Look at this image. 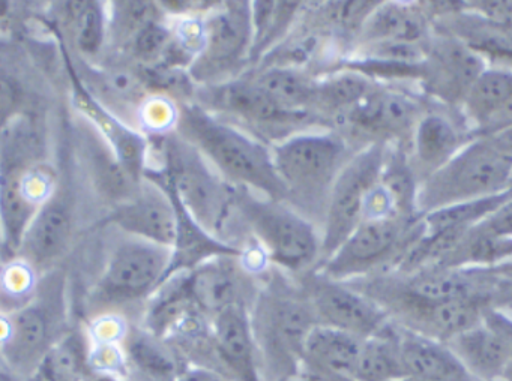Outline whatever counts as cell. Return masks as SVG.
Returning <instances> with one entry per match:
<instances>
[{
	"label": "cell",
	"instance_id": "cell-12",
	"mask_svg": "<svg viewBox=\"0 0 512 381\" xmlns=\"http://www.w3.org/2000/svg\"><path fill=\"white\" fill-rule=\"evenodd\" d=\"M302 290L323 326L368 339L391 321L388 312L376 300L349 282L334 281L317 270L305 276Z\"/></svg>",
	"mask_w": 512,
	"mask_h": 381
},
{
	"label": "cell",
	"instance_id": "cell-30",
	"mask_svg": "<svg viewBox=\"0 0 512 381\" xmlns=\"http://www.w3.org/2000/svg\"><path fill=\"white\" fill-rule=\"evenodd\" d=\"M512 98V71L488 66L464 99L461 113L473 137L481 134Z\"/></svg>",
	"mask_w": 512,
	"mask_h": 381
},
{
	"label": "cell",
	"instance_id": "cell-47",
	"mask_svg": "<svg viewBox=\"0 0 512 381\" xmlns=\"http://www.w3.org/2000/svg\"><path fill=\"white\" fill-rule=\"evenodd\" d=\"M316 378L317 381H358L353 375L349 374H334V372H322V374H310Z\"/></svg>",
	"mask_w": 512,
	"mask_h": 381
},
{
	"label": "cell",
	"instance_id": "cell-49",
	"mask_svg": "<svg viewBox=\"0 0 512 381\" xmlns=\"http://www.w3.org/2000/svg\"><path fill=\"white\" fill-rule=\"evenodd\" d=\"M293 381H317V380H316V378L313 377V375L307 374V372H302V374L299 375V377Z\"/></svg>",
	"mask_w": 512,
	"mask_h": 381
},
{
	"label": "cell",
	"instance_id": "cell-19",
	"mask_svg": "<svg viewBox=\"0 0 512 381\" xmlns=\"http://www.w3.org/2000/svg\"><path fill=\"white\" fill-rule=\"evenodd\" d=\"M74 102L85 119L100 132L101 137L112 147L116 158L122 167L128 171L137 182L145 179L149 167V140L143 132L127 125L121 116L112 113L88 87L80 83V78L74 77Z\"/></svg>",
	"mask_w": 512,
	"mask_h": 381
},
{
	"label": "cell",
	"instance_id": "cell-17",
	"mask_svg": "<svg viewBox=\"0 0 512 381\" xmlns=\"http://www.w3.org/2000/svg\"><path fill=\"white\" fill-rule=\"evenodd\" d=\"M188 288L197 308L209 320L230 306L251 308L259 290L241 257H217L187 272Z\"/></svg>",
	"mask_w": 512,
	"mask_h": 381
},
{
	"label": "cell",
	"instance_id": "cell-7",
	"mask_svg": "<svg viewBox=\"0 0 512 381\" xmlns=\"http://www.w3.org/2000/svg\"><path fill=\"white\" fill-rule=\"evenodd\" d=\"M199 98L205 110L244 131L250 129L251 135L269 146L310 131V126L328 125L319 114L283 107L253 75L203 86Z\"/></svg>",
	"mask_w": 512,
	"mask_h": 381
},
{
	"label": "cell",
	"instance_id": "cell-8",
	"mask_svg": "<svg viewBox=\"0 0 512 381\" xmlns=\"http://www.w3.org/2000/svg\"><path fill=\"white\" fill-rule=\"evenodd\" d=\"M422 233V219L415 224L400 218L364 219L316 270L334 281L350 282L367 278L391 263L397 269L404 254Z\"/></svg>",
	"mask_w": 512,
	"mask_h": 381
},
{
	"label": "cell",
	"instance_id": "cell-45",
	"mask_svg": "<svg viewBox=\"0 0 512 381\" xmlns=\"http://www.w3.org/2000/svg\"><path fill=\"white\" fill-rule=\"evenodd\" d=\"M509 126H512V98L509 99L508 104L496 114V117L491 120L490 125H488L481 134L476 135V137L496 134V132L502 131V129L509 128Z\"/></svg>",
	"mask_w": 512,
	"mask_h": 381
},
{
	"label": "cell",
	"instance_id": "cell-10",
	"mask_svg": "<svg viewBox=\"0 0 512 381\" xmlns=\"http://www.w3.org/2000/svg\"><path fill=\"white\" fill-rule=\"evenodd\" d=\"M205 17L206 44L190 68L199 83L218 84L232 80L230 74L245 60L253 47V11L250 2H227L215 6Z\"/></svg>",
	"mask_w": 512,
	"mask_h": 381
},
{
	"label": "cell",
	"instance_id": "cell-42",
	"mask_svg": "<svg viewBox=\"0 0 512 381\" xmlns=\"http://www.w3.org/2000/svg\"><path fill=\"white\" fill-rule=\"evenodd\" d=\"M481 233L494 237H511L512 239V200L500 207L494 215L485 219L482 224L475 227Z\"/></svg>",
	"mask_w": 512,
	"mask_h": 381
},
{
	"label": "cell",
	"instance_id": "cell-1",
	"mask_svg": "<svg viewBox=\"0 0 512 381\" xmlns=\"http://www.w3.org/2000/svg\"><path fill=\"white\" fill-rule=\"evenodd\" d=\"M175 132L196 147L230 185L286 203V189L275 171L271 146L265 141L197 102L179 105Z\"/></svg>",
	"mask_w": 512,
	"mask_h": 381
},
{
	"label": "cell",
	"instance_id": "cell-3",
	"mask_svg": "<svg viewBox=\"0 0 512 381\" xmlns=\"http://www.w3.org/2000/svg\"><path fill=\"white\" fill-rule=\"evenodd\" d=\"M263 381H293L304 372L302 356L311 330L319 324L304 290L269 282L251 306Z\"/></svg>",
	"mask_w": 512,
	"mask_h": 381
},
{
	"label": "cell",
	"instance_id": "cell-43",
	"mask_svg": "<svg viewBox=\"0 0 512 381\" xmlns=\"http://www.w3.org/2000/svg\"><path fill=\"white\" fill-rule=\"evenodd\" d=\"M470 6L472 11L512 32V2H475Z\"/></svg>",
	"mask_w": 512,
	"mask_h": 381
},
{
	"label": "cell",
	"instance_id": "cell-24",
	"mask_svg": "<svg viewBox=\"0 0 512 381\" xmlns=\"http://www.w3.org/2000/svg\"><path fill=\"white\" fill-rule=\"evenodd\" d=\"M427 9L407 3H380L365 21L359 41L362 45L383 42L427 45L434 32Z\"/></svg>",
	"mask_w": 512,
	"mask_h": 381
},
{
	"label": "cell",
	"instance_id": "cell-37",
	"mask_svg": "<svg viewBox=\"0 0 512 381\" xmlns=\"http://www.w3.org/2000/svg\"><path fill=\"white\" fill-rule=\"evenodd\" d=\"M73 30L80 53L86 57L98 56L109 39V14L103 3H74Z\"/></svg>",
	"mask_w": 512,
	"mask_h": 381
},
{
	"label": "cell",
	"instance_id": "cell-38",
	"mask_svg": "<svg viewBox=\"0 0 512 381\" xmlns=\"http://www.w3.org/2000/svg\"><path fill=\"white\" fill-rule=\"evenodd\" d=\"M109 14V39L128 47L134 36L142 32L148 24L161 20L163 8L160 3L116 2Z\"/></svg>",
	"mask_w": 512,
	"mask_h": 381
},
{
	"label": "cell",
	"instance_id": "cell-26",
	"mask_svg": "<svg viewBox=\"0 0 512 381\" xmlns=\"http://www.w3.org/2000/svg\"><path fill=\"white\" fill-rule=\"evenodd\" d=\"M364 339L334 327L317 324L304 345L302 368L307 374L355 372Z\"/></svg>",
	"mask_w": 512,
	"mask_h": 381
},
{
	"label": "cell",
	"instance_id": "cell-28",
	"mask_svg": "<svg viewBox=\"0 0 512 381\" xmlns=\"http://www.w3.org/2000/svg\"><path fill=\"white\" fill-rule=\"evenodd\" d=\"M373 78L356 69L343 68L317 78L314 111L331 126V120L352 111L376 90Z\"/></svg>",
	"mask_w": 512,
	"mask_h": 381
},
{
	"label": "cell",
	"instance_id": "cell-35",
	"mask_svg": "<svg viewBox=\"0 0 512 381\" xmlns=\"http://www.w3.org/2000/svg\"><path fill=\"white\" fill-rule=\"evenodd\" d=\"M302 3L299 2H251L253 11V47L250 62L265 59L290 33Z\"/></svg>",
	"mask_w": 512,
	"mask_h": 381
},
{
	"label": "cell",
	"instance_id": "cell-21",
	"mask_svg": "<svg viewBox=\"0 0 512 381\" xmlns=\"http://www.w3.org/2000/svg\"><path fill=\"white\" fill-rule=\"evenodd\" d=\"M436 29L469 45L491 68L512 71V32L469 8L446 9L433 18Z\"/></svg>",
	"mask_w": 512,
	"mask_h": 381
},
{
	"label": "cell",
	"instance_id": "cell-31",
	"mask_svg": "<svg viewBox=\"0 0 512 381\" xmlns=\"http://www.w3.org/2000/svg\"><path fill=\"white\" fill-rule=\"evenodd\" d=\"M353 377L358 381H400L406 378L401 359L400 326L389 321L379 333L364 339Z\"/></svg>",
	"mask_w": 512,
	"mask_h": 381
},
{
	"label": "cell",
	"instance_id": "cell-18",
	"mask_svg": "<svg viewBox=\"0 0 512 381\" xmlns=\"http://www.w3.org/2000/svg\"><path fill=\"white\" fill-rule=\"evenodd\" d=\"M212 348L235 381H263L251 308L230 306L211 320Z\"/></svg>",
	"mask_w": 512,
	"mask_h": 381
},
{
	"label": "cell",
	"instance_id": "cell-39",
	"mask_svg": "<svg viewBox=\"0 0 512 381\" xmlns=\"http://www.w3.org/2000/svg\"><path fill=\"white\" fill-rule=\"evenodd\" d=\"M172 42V21L161 18L137 33L128 44L127 50L136 62L142 63L146 68H157L166 57Z\"/></svg>",
	"mask_w": 512,
	"mask_h": 381
},
{
	"label": "cell",
	"instance_id": "cell-5",
	"mask_svg": "<svg viewBox=\"0 0 512 381\" xmlns=\"http://www.w3.org/2000/svg\"><path fill=\"white\" fill-rule=\"evenodd\" d=\"M235 213L265 249L269 261L290 273L310 272L322 261V231L287 203L236 188Z\"/></svg>",
	"mask_w": 512,
	"mask_h": 381
},
{
	"label": "cell",
	"instance_id": "cell-36",
	"mask_svg": "<svg viewBox=\"0 0 512 381\" xmlns=\"http://www.w3.org/2000/svg\"><path fill=\"white\" fill-rule=\"evenodd\" d=\"M253 78L283 107L293 111L316 113L314 104H316L317 78L308 74L307 69L271 66V68L260 69Z\"/></svg>",
	"mask_w": 512,
	"mask_h": 381
},
{
	"label": "cell",
	"instance_id": "cell-14",
	"mask_svg": "<svg viewBox=\"0 0 512 381\" xmlns=\"http://www.w3.org/2000/svg\"><path fill=\"white\" fill-rule=\"evenodd\" d=\"M422 114L418 102L406 93L376 87L362 104L338 117L334 123L340 126V134L346 131L350 135L368 137L371 143L383 141L406 146L407 141L410 146Z\"/></svg>",
	"mask_w": 512,
	"mask_h": 381
},
{
	"label": "cell",
	"instance_id": "cell-41",
	"mask_svg": "<svg viewBox=\"0 0 512 381\" xmlns=\"http://www.w3.org/2000/svg\"><path fill=\"white\" fill-rule=\"evenodd\" d=\"M4 293L5 296L20 299L28 296L35 287L34 269L28 261H11L5 264L4 269Z\"/></svg>",
	"mask_w": 512,
	"mask_h": 381
},
{
	"label": "cell",
	"instance_id": "cell-25",
	"mask_svg": "<svg viewBox=\"0 0 512 381\" xmlns=\"http://www.w3.org/2000/svg\"><path fill=\"white\" fill-rule=\"evenodd\" d=\"M400 347L406 377L443 381L475 380L445 342L400 326Z\"/></svg>",
	"mask_w": 512,
	"mask_h": 381
},
{
	"label": "cell",
	"instance_id": "cell-23",
	"mask_svg": "<svg viewBox=\"0 0 512 381\" xmlns=\"http://www.w3.org/2000/svg\"><path fill=\"white\" fill-rule=\"evenodd\" d=\"M449 348L478 381H502L512 362V347L499 330L485 323L466 330L448 342Z\"/></svg>",
	"mask_w": 512,
	"mask_h": 381
},
{
	"label": "cell",
	"instance_id": "cell-15",
	"mask_svg": "<svg viewBox=\"0 0 512 381\" xmlns=\"http://www.w3.org/2000/svg\"><path fill=\"white\" fill-rule=\"evenodd\" d=\"M55 309L46 300L35 299L4 312L2 354L8 368L28 378L47 351L56 344Z\"/></svg>",
	"mask_w": 512,
	"mask_h": 381
},
{
	"label": "cell",
	"instance_id": "cell-20",
	"mask_svg": "<svg viewBox=\"0 0 512 381\" xmlns=\"http://www.w3.org/2000/svg\"><path fill=\"white\" fill-rule=\"evenodd\" d=\"M472 138V131L461 128L449 114L425 111L413 131L409 150L419 182L451 161Z\"/></svg>",
	"mask_w": 512,
	"mask_h": 381
},
{
	"label": "cell",
	"instance_id": "cell-2",
	"mask_svg": "<svg viewBox=\"0 0 512 381\" xmlns=\"http://www.w3.org/2000/svg\"><path fill=\"white\" fill-rule=\"evenodd\" d=\"M286 203L314 224L323 225L332 188L353 153L335 129L298 132L271 146Z\"/></svg>",
	"mask_w": 512,
	"mask_h": 381
},
{
	"label": "cell",
	"instance_id": "cell-6",
	"mask_svg": "<svg viewBox=\"0 0 512 381\" xmlns=\"http://www.w3.org/2000/svg\"><path fill=\"white\" fill-rule=\"evenodd\" d=\"M512 186V155L487 137H473L451 161L419 185L421 219L434 210L479 200Z\"/></svg>",
	"mask_w": 512,
	"mask_h": 381
},
{
	"label": "cell",
	"instance_id": "cell-46",
	"mask_svg": "<svg viewBox=\"0 0 512 381\" xmlns=\"http://www.w3.org/2000/svg\"><path fill=\"white\" fill-rule=\"evenodd\" d=\"M485 137H487L494 146L512 155V126L502 129V131L496 132V134L485 135Z\"/></svg>",
	"mask_w": 512,
	"mask_h": 381
},
{
	"label": "cell",
	"instance_id": "cell-9",
	"mask_svg": "<svg viewBox=\"0 0 512 381\" xmlns=\"http://www.w3.org/2000/svg\"><path fill=\"white\" fill-rule=\"evenodd\" d=\"M389 143L377 141L353 153L332 188L322 225V261L328 260L364 219L371 189L379 183ZM319 264V266H320Z\"/></svg>",
	"mask_w": 512,
	"mask_h": 381
},
{
	"label": "cell",
	"instance_id": "cell-27",
	"mask_svg": "<svg viewBox=\"0 0 512 381\" xmlns=\"http://www.w3.org/2000/svg\"><path fill=\"white\" fill-rule=\"evenodd\" d=\"M124 350L128 363L127 377L137 375L143 381H176L185 369L178 354L166 341L152 335L145 327L128 329Z\"/></svg>",
	"mask_w": 512,
	"mask_h": 381
},
{
	"label": "cell",
	"instance_id": "cell-4",
	"mask_svg": "<svg viewBox=\"0 0 512 381\" xmlns=\"http://www.w3.org/2000/svg\"><path fill=\"white\" fill-rule=\"evenodd\" d=\"M158 138L161 167L148 168L145 176L170 186L193 218L223 239L227 222L235 213L236 186L230 185L196 147L175 131Z\"/></svg>",
	"mask_w": 512,
	"mask_h": 381
},
{
	"label": "cell",
	"instance_id": "cell-22",
	"mask_svg": "<svg viewBox=\"0 0 512 381\" xmlns=\"http://www.w3.org/2000/svg\"><path fill=\"white\" fill-rule=\"evenodd\" d=\"M73 207L64 194H52L28 228L20 254L31 264H44L64 255L73 237Z\"/></svg>",
	"mask_w": 512,
	"mask_h": 381
},
{
	"label": "cell",
	"instance_id": "cell-44",
	"mask_svg": "<svg viewBox=\"0 0 512 381\" xmlns=\"http://www.w3.org/2000/svg\"><path fill=\"white\" fill-rule=\"evenodd\" d=\"M176 381H235L227 374L209 366H190L185 368Z\"/></svg>",
	"mask_w": 512,
	"mask_h": 381
},
{
	"label": "cell",
	"instance_id": "cell-48",
	"mask_svg": "<svg viewBox=\"0 0 512 381\" xmlns=\"http://www.w3.org/2000/svg\"><path fill=\"white\" fill-rule=\"evenodd\" d=\"M86 381H122L121 378L113 377V375L94 374L89 371L88 378Z\"/></svg>",
	"mask_w": 512,
	"mask_h": 381
},
{
	"label": "cell",
	"instance_id": "cell-34",
	"mask_svg": "<svg viewBox=\"0 0 512 381\" xmlns=\"http://www.w3.org/2000/svg\"><path fill=\"white\" fill-rule=\"evenodd\" d=\"M512 200V186L508 191L479 200L466 201L454 206L434 210L422 218L424 236L433 237L445 233H469L490 218L500 207Z\"/></svg>",
	"mask_w": 512,
	"mask_h": 381
},
{
	"label": "cell",
	"instance_id": "cell-40",
	"mask_svg": "<svg viewBox=\"0 0 512 381\" xmlns=\"http://www.w3.org/2000/svg\"><path fill=\"white\" fill-rule=\"evenodd\" d=\"M137 119L142 123L143 131L163 137L175 131L178 125L179 107L170 99L161 98V96L145 99L140 105Z\"/></svg>",
	"mask_w": 512,
	"mask_h": 381
},
{
	"label": "cell",
	"instance_id": "cell-16",
	"mask_svg": "<svg viewBox=\"0 0 512 381\" xmlns=\"http://www.w3.org/2000/svg\"><path fill=\"white\" fill-rule=\"evenodd\" d=\"M107 221L125 234L172 248L178 239V212L169 192L145 179L128 200L113 207Z\"/></svg>",
	"mask_w": 512,
	"mask_h": 381
},
{
	"label": "cell",
	"instance_id": "cell-33",
	"mask_svg": "<svg viewBox=\"0 0 512 381\" xmlns=\"http://www.w3.org/2000/svg\"><path fill=\"white\" fill-rule=\"evenodd\" d=\"M380 183L391 195L398 218L412 224L421 221L418 212L421 182L410 162L409 149L404 144L389 143Z\"/></svg>",
	"mask_w": 512,
	"mask_h": 381
},
{
	"label": "cell",
	"instance_id": "cell-32",
	"mask_svg": "<svg viewBox=\"0 0 512 381\" xmlns=\"http://www.w3.org/2000/svg\"><path fill=\"white\" fill-rule=\"evenodd\" d=\"M91 341L79 330L62 336L25 381H86Z\"/></svg>",
	"mask_w": 512,
	"mask_h": 381
},
{
	"label": "cell",
	"instance_id": "cell-11",
	"mask_svg": "<svg viewBox=\"0 0 512 381\" xmlns=\"http://www.w3.org/2000/svg\"><path fill=\"white\" fill-rule=\"evenodd\" d=\"M173 249L128 236L110 255L98 285L107 302H134L154 296L166 282Z\"/></svg>",
	"mask_w": 512,
	"mask_h": 381
},
{
	"label": "cell",
	"instance_id": "cell-13",
	"mask_svg": "<svg viewBox=\"0 0 512 381\" xmlns=\"http://www.w3.org/2000/svg\"><path fill=\"white\" fill-rule=\"evenodd\" d=\"M487 68V62L469 45L436 29L421 63L419 83L427 95L442 105L461 108L467 93Z\"/></svg>",
	"mask_w": 512,
	"mask_h": 381
},
{
	"label": "cell",
	"instance_id": "cell-29",
	"mask_svg": "<svg viewBox=\"0 0 512 381\" xmlns=\"http://www.w3.org/2000/svg\"><path fill=\"white\" fill-rule=\"evenodd\" d=\"M25 170L19 165L5 167L2 174V222H4L5 251L16 255L22 248L28 228L31 227L43 204L26 191Z\"/></svg>",
	"mask_w": 512,
	"mask_h": 381
}]
</instances>
